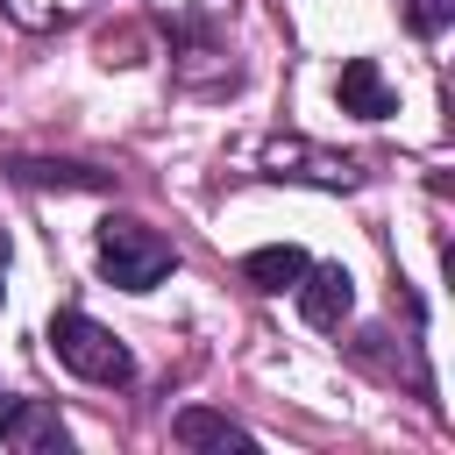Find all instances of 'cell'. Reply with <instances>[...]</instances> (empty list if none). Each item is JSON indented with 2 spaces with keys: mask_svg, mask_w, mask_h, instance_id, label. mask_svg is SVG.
<instances>
[{
  "mask_svg": "<svg viewBox=\"0 0 455 455\" xmlns=\"http://www.w3.org/2000/svg\"><path fill=\"white\" fill-rule=\"evenodd\" d=\"M92 263H100V277L121 284V291H156V284L178 270V249H171L156 228H142V220H128V213H107V220L92 228Z\"/></svg>",
  "mask_w": 455,
  "mask_h": 455,
  "instance_id": "cell-1",
  "label": "cell"
},
{
  "mask_svg": "<svg viewBox=\"0 0 455 455\" xmlns=\"http://www.w3.org/2000/svg\"><path fill=\"white\" fill-rule=\"evenodd\" d=\"M50 355H57L71 377H85V384H128V377H135V355H128L92 313H78V306H64V313L50 320Z\"/></svg>",
  "mask_w": 455,
  "mask_h": 455,
  "instance_id": "cell-2",
  "label": "cell"
},
{
  "mask_svg": "<svg viewBox=\"0 0 455 455\" xmlns=\"http://www.w3.org/2000/svg\"><path fill=\"white\" fill-rule=\"evenodd\" d=\"M291 291H299L306 327H341V320H348V306H355V277H348L341 263H306Z\"/></svg>",
  "mask_w": 455,
  "mask_h": 455,
  "instance_id": "cell-3",
  "label": "cell"
},
{
  "mask_svg": "<svg viewBox=\"0 0 455 455\" xmlns=\"http://www.w3.org/2000/svg\"><path fill=\"white\" fill-rule=\"evenodd\" d=\"M334 100H341V114H355V121H391V114H398V92L384 85L377 57H348L341 78H334Z\"/></svg>",
  "mask_w": 455,
  "mask_h": 455,
  "instance_id": "cell-4",
  "label": "cell"
},
{
  "mask_svg": "<svg viewBox=\"0 0 455 455\" xmlns=\"http://www.w3.org/2000/svg\"><path fill=\"white\" fill-rule=\"evenodd\" d=\"M0 441H14L21 455H64V448H71V427H64V419H57L50 405H36V398H21Z\"/></svg>",
  "mask_w": 455,
  "mask_h": 455,
  "instance_id": "cell-5",
  "label": "cell"
},
{
  "mask_svg": "<svg viewBox=\"0 0 455 455\" xmlns=\"http://www.w3.org/2000/svg\"><path fill=\"white\" fill-rule=\"evenodd\" d=\"M171 434H178V448H256V434L235 427V419L213 412V405H185V412L171 419Z\"/></svg>",
  "mask_w": 455,
  "mask_h": 455,
  "instance_id": "cell-6",
  "label": "cell"
},
{
  "mask_svg": "<svg viewBox=\"0 0 455 455\" xmlns=\"http://www.w3.org/2000/svg\"><path fill=\"white\" fill-rule=\"evenodd\" d=\"M263 164H270V171H277V164H306V171H291V178H313V185H355V164H348V156H327V149H313V142H299V135L270 142Z\"/></svg>",
  "mask_w": 455,
  "mask_h": 455,
  "instance_id": "cell-7",
  "label": "cell"
},
{
  "mask_svg": "<svg viewBox=\"0 0 455 455\" xmlns=\"http://www.w3.org/2000/svg\"><path fill=\"white\" fill-rule=\"evenodd\" d=\"M306 263H313V256H306L299 242H263V249H249V256H242V277H249L256 291H291Z\"/></svg>",
  "mask_w": 455,
  "mask_h": 455,
  "instance_id": "cell-8",
  "label": "cell"
},
{
  "mask_svg": "<svg viewBox=\"0 0 455 455\" xmlns=\"http://www.w3.org/2000/svg\"><path fill=\"white\" fill-rule=\"evenodd\" d=\"M7 178L28 185V192H43V185H57V192H100V185H107L100 171H85V164H50V156H14Z\"/></svg>",
  "mask_w": 455,
  "mask_h": 455,
  "instance_id": "cell-9",
  "label": "cell"
},
{
  "mask_svg": "<svg viewBox=\"0 0 455 455\" xmlns=\"http://www.w3.org/2000/svg\"><path fill=\"white\" fill-rule=\"evenodd\" d=\"M92 0H7V14L21 21V28H57V21H71V14H85Z\"/></svg>",
  "mask_w": 455,
  "mask_h": 455,
  "instance_id": "cell-10",
  "label": "cell"
},
{
  "mask_svg": "<svg viewBox=\"0 0 455 455\" xmlns=\"http://www.w3.org/2000/svg\"><path fill=\"white\" fill-rule=\"evenodd\" d=\"M398 14H405V28H412V36H427V43H434V36L455 21V0H398Z\"/></svg>",
  "mask_w": 455,
  "mask_h": 455,
  "instance_id": "cell-11",
  "label": "cell"
},
{
  "mask_svg": "<svg viewBox=\"0 0 455 455\" xmlns=\"http://www.w3.org/2000/svg\"><path fill=\"white\" fill-rule=\"evenodd\" d=\"M14 405H21V398H14V391H0V434H7V419H14Z\"/></svg>",
  "mask_w": 455,
  "mask_h": 455,
  "instance_id": "cell-12",
  "label": "cell"
},
{
  "mask_svg": "<svg viewBox=\"0 0 455 455\" xmlns=\"http://www.w3.org/2000/svg\"><path fill=\"white\" fill-rule=\"evenodd\" d=\"M0 270H7V242H0Z\"/></svg>",
  "mask_w": 455,
  "mask_h": 455,
  "instance_id": "cell-13",
  "label": "cell"
}]
</instances>
